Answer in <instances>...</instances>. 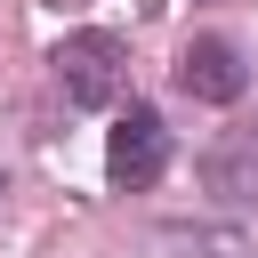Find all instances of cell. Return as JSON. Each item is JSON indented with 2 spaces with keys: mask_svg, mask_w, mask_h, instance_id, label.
<instances>
[{
  "mask_svg": "<svg viewBox=\"0 0 258 258\" xmlns=\"http://www.w3.org/2000/svg\"><path fill=\"white\" fill-rule=\"evenodd\" d=\"M48 64H56L64 105H81V113L121 105V89H129V56H121V40H113V32H64Z\"/></svg>",
  "mask_w": 258,
  "mask_h": 258,
  "instance_id": "6da1fadb",
  "label": "cell"
},
{
  "mask_svg": "<svg viewBox=\"0 0 258 258\" xmlns=\"http://www.w3.org/2000/svg\"><path fill=\"white\" fill-rule=\"evenodd\" d=\"M161 169H169V129H161V113H153V105H129V113L113 121L105 177H113L121 194H137V185H153Z\"/></svg>",
  "mask_w": 258,
  "mask_h": 258,
  "instance_id": "7a4b0ae2",
  "label": "cell"
},
{
  "mask_svg": "<svg viewBox=\"0 0 258 258\" xmlns=\"http://www.w3.org/2000/svg\"><path fill=\"white\" fill-rule=\"evenodd\" d=\"M177 89L202 97V105H242L250 73H242L234 40H185V56H177Z\"/></svg>",
  "mask_w": 258,
  "mask_h": 258,
  "instance_id": "277c9868",
  "label": "cell"
},
{
  "mask_svg": "<svg viewBox=\"0 0 258 258\" xmlns=\"http://www.w3.org/2000/svg\"><path fill=\"white\" fill-rule=\"evenodd\" d=\"M129 258H258L242 226H145Z\"/></svg>",
  "mask_w": 258,
  "mask_h": 258,
  "instance_id": "5b68a950",
  "label": "cell"
},
{
  "mask_svg": "<svg viewBox=\"0 0 258 258\" xmlns=\"http://www.w3.org/2000/svg\"><path fill=\"white\" fill-rule=\"evenodd\" d=\"M202 185L234 210H258V113H242L234 129H218V145L202 153Z\"/></svg>",
  "mask_w": 258,
  "mask_h": 258,
  "instance_id": "3957f363",
  "label": "cell"
}]
</instances>
